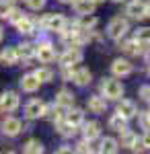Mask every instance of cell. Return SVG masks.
<instances>
[{"label": "cell", "instance_id": "obj_39", "mask_svg": "<svg viewBox=\"0 0 150 154\" xmlns=\"http://www.w3.org/2000/svg\"><path fill=\"white\" fill-rule=\"evenodd\" d=\"M58 152H72V148H68V146H62Z\"/></svg>", "mask_w": 150, "mask_h": 154}, {"label": "cell", "instance_id": "obj_11", "mask_svg": "<svg viewBox=\"0 0 150 154\" xmlns=\"http://www.w3.org/2000/svg\"><path fill=\"white\" fill-rule=\"evenodd\" d=\"M82 136H84V140H97L99 136H101V125L97 123V121H89V123H82Z\"/></svg>", "mask_w": 150, "mask_h": 154}, {"label": "cell", "instance_id": "obj_4", "mask_svg": "<svg viewBox=\"0 0 150 154\" xmlns=\"http://www.w3.org/2000/svg\"><path fill=\"white\" fill-rule=\"evenodd\" d=\"M35 58H39V62H43V64H49V62L56 60V49L52 43L41 41V43L35 45Z\"/></svg>", "mask_w": 150, "mask_h": 154}, {"label": "cell", "instance_id": "obj_46", "mask_svg": "<svg viewBox=\"0 0 150 154\" xmlns=\"http://www.w3.org/2000/svg\"><path fill=\"white\" fill-rule=\"evenodd\" d=\"M95 2H103V0H95Z\"/></svg>", "mask_w": 150, "mask_h": 154}, {"label": "cell", "instance_id": "obj_13", "mask_svg": "<svg viewBox=\"0 0 150 154\" xmlns=\"http://www.w3.org/2000/svg\"><path fill=\"white\" fill-rule=\"evenodd\" d=\"M142 45H144V43H140L136 37H134L132 41H121V39H119V48L123 49L127 56H140V54H142Z\"/></svg>", "mask_w": 150, "mask_h": 154}, {"label": "cell", "instance_id": "obj_40", "mask_svg": "<svg viewBox=\"0 0 150 154\" xmlns=\"http://www.w3.org/2000/svg\"><path fill=\"white\" fill-rule=\"evenodd\" d=\"M146 14L150 17V2H148V6H146Z\"/></svg>", "mask_w": 150, "mask_h": 154}, {"label": "cell", "instance_id": "obj_36", "mask_svg": "<svg viewBox=\"0 0 150 154\" xmlns=\"http://www.w3.org/2000/svg\"><path fill=\"white\" fill-rule=\"evenodd\" d=\"M140 140H142V144H144V148L148 150V148H150V131H146V134H144Z\"/></svg>", "mask_w": 150, "mask_h": 154}, {"label": "cell", "instance_id": "obj_7", "mask_svg": "<svg viewBox=\"0 0 150 154\" xmlns=\"http://www.w3.org/2000/svg\"><path fill=\"white\" fill-rule=\"evenodd\" d=\"M25 113L29 119H37V117H43L45 115V103L39 101V99H31L27 105H25Z\"/></svg>", "mask_w": 150, "mask_h": 154}, {"label": "cell", "instance_id": "obj_20", "mask_svg": "<svg viewBox=\"0 0 150 154\" xmlns=\"http://www.w3.org/2000/svg\"><path fill=\"white\" fill-rule=\"evenodd\" d=\"M35 21L33 19H29V17H23L19 23H17V29H19V33H23V35H33L35 33Z\"/></svg>", "mask_w": 150, "mask_h": 154}, {"label": "cell", "instance_id": "obj_15", "mask_svg": "<svg viewBox=\"0 0 150 154\" xmlns=\"http://www.w3.org/2000/svg\"><path fill=\"white\" fill-rule=\"evenodd\" d=\"M95 0H72V6L78 14H92L95 12Z\"/></svg>", "mask_w": 150, "mask_h": 154}, {"label": "cell", "instance_id": "obj_44", "mask_svg": "<svg viewBox=\"0 0 150 154\" xmlns=\"http://www.w3.org/2000/svg\"><path fill=\"white\" fill-rule=\"evenodd\" d=\"M148 76H150V64H148Z\"/></svg>", "mask_w": 150, "mask_h": 154}, {"label": "cell", "instance_id": "obj_42", "mask_svg": "<svg viewBox=\"0 0 150 154\" xmlns=\"http://www.w3.org/2000/svg\"><path fill=\"white\" fill-rule=\"evenodd\" d=\"M2 37H4V31H2V29H0V41H2Z\"/></svg>", "mask_w": 150, "mask_h": 154}, {"label": "cell", "instance_id": "obj_16", "mask_svg": "<svg viewBox=\"0 0 150 154\" xmlns=\"http://www.w3.org/2000/svg\"><path fill=\"white\" fill-rule=\"evenodd\" d=\"M39 84H41V80L35 74H27V76L21 78V88H23L25 93H35L39 88Z\"/></svg>", "mask_w": 150, "mask_h": 154}, {"label": "cell", "instance_id": "obj_26", "mask_svg": "<svg viewBox=\"0 0 150 154\" xmlns=\"http://www.w3.org/2000/svg\"><path fill=\"white\" fill-rule=\"evenodd\" d=\"M99 150H101V152H109V154L117 152V140H115V138H103Z\"/></svg>", "mask_w": 150, "mask_h": 154}, {"label": "cell", "instance_id": "obj_19", "mask_svg": "<svg viewBox=\"0 0 150 154\" xmlns=\"http://www.w3.org/2000/svg\"><path fill=\"white\" fill-rule=\"evenodd\" d=\"M56 130H58L60 136L72 138V136L76 134V125H72L70 121H66V119H60V121H56Z\"/></svg>", "mask_w": 150, "mask_h": 154}, {"label": "cell", "instance_id": "obj_31", "mask_svg": "<svg viewBox=\"0 0 150 154\" xmlns=\"http://www.w3.org/2000/svg\"><path fill=\"white\" fill-rule=\"evenodd\" d=\"M23 17H25V12H23V11H19V8H14V6H12L11 12L6 14V19H8L12 25H17L19 21H21V19H23Z\"/></svg>", "mask_w": 150, "mask_h": 154}, {"label": "cell", "instance_id": "obj_41", "mask_svg": "<svg viewBox=\"0 0 150 154\" xmlns=\"http://www.w3.org/2000/svg\"><path fill=\"white\" fill-rule=\"evenodd\" d=\"M60 2H64V4H70V2H72V0H60Z\"/></svg>", "mask_w": 150, "mask_h": 154}, {"label": "cell", "instance_id": "obj_6", "mask_svg": "<svg viewBox=\"0 0 150 154\" xmlns=\"http://www.w3.org/2000/svg\"><path fill=\"white\" fill-rule=\"evenodd\" d=\"M82 58H84V56H82L80 48H68L60 56V64H62V66H74V64H80Z\"/></svg>", "mask_w": 150, "mask_h": 154}, {"label": "cell", "instance_id": "obj_14", "mask_svg": "<svg viewBox=\"0 0 150 154\" xmlns=\"http://www.w3.org/2000/svg\"><path fill=\"white\" fill-rule=\"evenodd\" d=\"M21 130H23V125H21V121L17 117H6V121L2 123V131L6 136H19Z\"/></svg>", "mask_w": 150, "mask_h": 154}, {"label": "cell", "instance_id": "obj_12", "mask_svg": "<svg viewBox=\"0 0 150 154\" xmlns=\"http://www.w3.org/2000/svg\"><path fill=\"white\" fill-rule=\"evenodd\" d=\"M89 111L91 113H97V115H101L107 111V101H105L103 95H95L89 99Z\"/></svg>", "mask_w": 150, "mask_h": 154}, {"label": "cell", "instance_id": "obj_9", "mask_svg": "<svg viewBox=\"0 0 150 154\" xmlns=\"http://www.w3.org/2000/svg\"><path fill=\"white\" fill-rule=\"evenodd\" d=\"M19 95L17 93H12V91H6V93H2L0 95V107H2V111H14L17 107H19Z\"/></svg>", "mask_w": 150, "mask_h": 154}, {"label": "cell", "instance_id": "obj_10", "mask_svg": "<svg viewBox=\"0 0 150 154\" xmlns=\"http://www.w3.org/2000/svg\"><path fill=\"white\" fill-rule=\"evenodd\" d=\"M117 113H119L121 117H126V119L136 117V113H138L136 103H134V101H127V99H121V101L117 103Z\"/></svg>", "mask_w": 150, "mask_h": 154}, {"label": "cell", "instance_id": "obj_33", "mask_svg": "<svg viewBox=\"0 0 150 154\" xmlns=\"http://www.w3.org/2000/svg\"><path fill=\"white\" fill-rule=\"evenodd\" d=\"M11 8H12L11 0H0V17L2 19H6V14L11 12Z\"/></svg>", "mask_w": 150, "mask_h": 154}, {"label": "cell", "instance_id": "obj_5", "mask_svg": "<svg viewBox=\"0 0 150 154\" xmlns=\"http://www.w3.org/2000/svg\"><path fill=\"white\" fill-rule=\"evenodd\" d=\"M146 2L144 0H132L130 4H127V8H126V12L132 17V19H136V21H142V19H146L148 14H146Z\"/></svg>", "mask_w": 150, "mask_h": 154}, {"label": "cell", "instance_id": "obj_32", "mask_svg": "<svg viewBox=\"0 0 150 154\" xmlns=\"http://www.w3.org/2000/svg\"><path fill=\"white\" fill-rule=\"evenodd\" d=\"M76 152H95V148L91 146L89 140H82V142L76 144Z\"/></svg>", "mask_w": 150, "mask_h": 154}, {"label": "cell", "instance_id": "obj_2", "mask_svg": "<svg viewBox=\"0 0 150 154\" xmlns=\"http://www.w3.org/2000/svg\"><path fill=\"white\" fill-rule=\"evenodd\" d=\"M127 31H130V23H127V19H121V17L111 19L109 25H107V35L111 39H115V41H119Z\"/></svg>", "mask_w": 150, "mask_h": 154}, {"label": "cell", "instance_id": "obj_18", "mask_svg": "<svg viewBox=\"0 0 150 154\" xmlns=\"http://www.w3.org/2000/svg\"><path fill=\"white\" fill-rule=\"evenodd\" d=\"M0 62L4 66H14L19 62V54H17V48H4L2 54H0Z\"/></svg>", "mask_w": 150, "mask_h": 154}, {"label": "cell", "instance_id": "obj_29", "mask_svg": "<svg viewBox=\"0 0 150 154\" xmlns=\"http://www.w3.org/2000/svg\"><path fill=\"white\" fill-rule=\"evenodd\" d=\"M136 39L144 45H150V27H142L136 31Z\"/></svg>", "mask_w": 150, "mask_h": 154}, {"label": "cell", "instance_id": "obj_43", "mask_svg": "<svg viewBox=\"0 0 150 154\" xmlns=\"http://www.w3.org/2000/svg\"><path fill=\"white\" fill-rule=\"evenodd\" d=\"M146 117H148V121H150V111H146Z\"/></svg>", "mask_w": 150, "mask_h": 154}, {"label": "cell", "instance_id": "obj_21", "mask_svg": "<svg viewBox=\"0 0 150 154\" xmlns=\"http://www.w3.org/2000/svg\"><path fill=\"white\" fill-rule=\"evenodd\" d=\"M109 128H111L113 131H117V134H123L126 130H130V128H127V119H126V117H121L119 113H117V115H113V117L109 119Z\"/></svg>", "mask_w": 150, "mask_h": 154}, {"label": "cell", "instance_id": "obj_38", "mask_svg": "<svg viewBox=\"0 0 150 154\" xmlns=\"http://www.w3.org/2000/svg\"><path fill=\"white\" fill-rule=\"evenodd\" d=\"M144 60H146V64H150V48L144 51Z\"/></svg>", "mask_w": 150, "mask_h": 154}, {"label": "cell", "instance_id": "obj_30", "mask_svg": "<svg viewBox=\"0 0 150 154\" xmlns=\"http://www.w3.org/2000/svg\"><path fill=\"white\" fill-rule=\"evenodd\" d=\"M35 76H37L41 82H49V80L54 78V72L49 70V68H39V70L35 72Z\"/></svg>", "mask_w": 150, "mask_h": 154}, {"label": "cell", "instance_id": "obj_45", "mask_svg": "<svg viewBox=\"0 0 150 154\" xmlns=\"http://www.w3.org/2000/svg\"><path fill=\"white\" fill-rule=\"evenodd\" d=\"M113 2H123V0H113Z\"/></svg>", "mask_w": 150, "mask_h": 154}, {"label": "cell", "instance_id": "obj_24", "mask_svg": "<svg viewBox=\"0 0 150 154\" xmlns=\"http://www.w3.org/2000/svg\"><path fill=\"white\" fill-rule=\"evenodd\" d=\"M56 103L62 107H66V109H70V107L74 105V95L70 93V91H66V88H62L58 95H56Z\"/></svg>", "mask_w": 150, "mask_h": 154}, {"label": "cell", "instance_id": "obj_17", "mask_svg": "<svg viewBox=\"0 0 150 154\" xmlns=\"http://www.w3.org/2000/svg\"><path fill=\"white\" fill-rule=\"evenodd\" d=\"M91 78H92V74H91L89 68H78V70H74V74H72V80L78 84V86L91 84Z\"/></svg>", "mask_w": 150, "mask_h": 154}, {"label": "cell", "instance_id": "obj_1", "mask_svg": "<svg viewBox=\"0 0 150 154\" xmlns=\"http://www.w3.org/2000/svg\"><path fill=\"white\" fill-rule=\"evenodd\" d=\"M101 95L105 99H111V101H119L123 97V84L115 80V78H103L101 82Z\"/></svg>", "mask_w": 150, "mask_h": 154}, {"label": "cell", "instance_id": "obj_34", "mask_svg": "<svg viewBox=\"0 0 150 154\" xmlns=\"http://www.w3.org/2000/svg\"><path fill=\"white\" fill-rule=\"evenodd\" d=\"M47 0H27V4H29V8L31 11H41L43 6H45Z\"/></svg>", "mask_w": 150, "mask_h": 154}, {"label": "cell", "instance_id": "obj_8", "mask_svg": "<svg viewBox=\"0 0 150 154\" xmlns=\"http://www.w3.org/2000/svg\"><path fill=\"white\" fill-rule=\"evenodd\" d=\"M132 70H134V66H132V62H130V60L119 58V60H115V62L111 64V72L115 74L117 78H123V76H130V74H132Z\"/></svg>", "mask_w": 150, "mask_h": 154}, {"label": "cell", "instance_id": "obj_3", "mask_svg": "<svg viewBox=\"0 0 150 154\" xmlns=\"http://www.w3.org/2000/svg\"><path fill=\"white\" fill-rule=\"evenodd\" d=\"M66 17L64 14H60V12H52V14H45L43 19H41V27H45L47 31H62L64 27H66Z\"/></svg>", "mask_w": 150, "mask_h": 154}, {"label": "cell", "instance_id": "obj_35", "mask_svg": "<svg viewBox=\"0 0 150 154\" xmlns=\"http://www.w3.org/2000/svg\"><path fill=\"white\" fill-rule=\"evenodd\" d=\"M140 97L142 101H150V86H140Z\"/></svg>", "mask_w": 150, "mask_h": 154}, {"label": "cell", "instance_id": "obj_28", "mask_svg": "<svg viewBox=\"0 0 150 154\" xmlns=\"http://www.w3.org/2000/svg\"><path fill=\"white\" fill-rule=\"evenodd\" d=\"M136 140H138V136L134 134L132 130H126L123 134H121V146H127V148H132L134 144H136Z\"/></svg>", "mask_w": 150, "mask_h": 154}, {"label": "cell", "instance_id": "obj_23", "mask_svg": "<svg viewBox=\"0 0 150 154\" xmlns=\"http://www.w3.org/2000/svg\"><path fill=\"white\" fill-rule=\"evenodd\" d=\"M64 119H66V121H70L72 125H76V128H78V125H82V123H84V113H82V109H68Z\"/></svg>", "mask_w": 150, "mask_h": 154}, {"label": "cell", "instance_id": "obj_47", "mask_svg": "<svg viewBox=\"0 0 150 154\" xmlns=\"http://www.w3.org/2000/svg\"><path fill=\"white\" fill-rule=\"evenodd\" d=\"M0 113H2V107H0Z\"/></svg>", "mask_w": 150, "mask_h": 154}, {"label": "cell", "instance_id": "obj_25", "mask_svg": "<svg viewBox=\"0 0 150 154\" xmlns=\"http://www.w3.org/2000/svg\"><path fill=\"white\" fill-rule=\"evenodd\" d=\"M76 25L80 29H84V31H91L92 27L97 25V17L95 14H80V19L76 21Z\"/></svg>", "mask_w": 150, "mask_h": 154}, {"label": "cell", "instance_id": "obj_22", "mask_svg": "<svg viewBox=\"0 0 150 154\" xmlns=\"http://www.w3.org/2000/svg\"><path fill=\"white\" fill-rule=\"evenodd\" d=\"M17 54H19V60L29 62L31 58H35V45H31V43H21V45H17Z\"/></svg>", "mask_w": 150, "mask_h": 154}, {"label": "cell", "instance_id": "obj_37", "mask_svg": "<svg viewBox=\"0 0 150 154\" xmlns=\"http://www.w3.org/2000/svg\"><path fill=\"white\" fill-rule=\"evenodd\" d=\"M140 123H142V128H144V130H148V128H150V121H148V117H146V113H142V115H140Z\"/></svg>", "mask_w": 150, "mask_h": 154}, {"label": "cell", "instance_id": "obj_27", "mask_svg": "<svg viewBox=\"0 0 150 154\" xmlns=\"http://www.w3.org/2000/svg\"><path fill=\"white\" fill-rule=\"evenodd\" d=\"M23 150L29 152V154H41L43 152V144L39 142V140H29V142L23 146Z\"/></svg>", "mask_w": 150, "mask_h": 154}]
</instances>
